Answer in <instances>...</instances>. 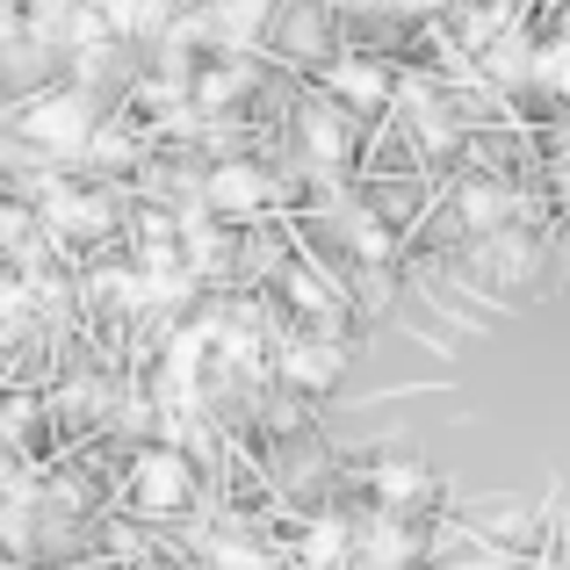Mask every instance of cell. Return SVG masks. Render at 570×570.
I'll use <instances>...</instances> for the list:
<instances>
[{"instance_id":"5","label":"cell","mask_w":570,"mask_h":570,"mask_svg":"<svg viewBox=\"0 0 570 570\" xmlns=\"http://www.w3.org/2000/svg\"><path fill=\"white\" fill-rule=\"evenodd\" d=\"M209 203L224 209V217H238V209H253V203H267V181L246 167V159H224L217 174H209Z\"/></svg>"},{"instance_id":"13","label":"cell","mask_w":570,"mask_h":570,"mask_svg":"<svg viewBox=\"0 0 570 570\" xmlns=\"http://www.w3.org/2000/svg\"><path fill=\"white\" fill-rule=\"evenodd\" d=\"M534 80H542V87H557V95L570 101V43H557V51H542V58H534Z\"/></svg>"},{"instance_id":"1","label":"cell","mask_w":570,"mask_h":570,"mask_svg":"<svg viewBox=\"0 0 570 570\" xmlns=\"http://www.w3.org/2000/svg\"><path fill=\"white\" fill-rule=\"evenodd\" d=\"M22 138L51 145V153H80V145L95 138V109H87V95H43V101H29Z\"/></svg>"},{"instance_id":"10","label":"cell","mask_w":570,"mask_h":570,"mask_svg":"<svg viewBox=\"0 0 570 570\" xmlns=\"http://www.w3.org/2000/svg\"><path fill=\"white\" fill-rule=\"evenodd\" d=\"M347 549H354V542H347V528H340V520H318V528L304 534V563H311V570H333Z\"/></svg>"},{"instance_id":"11","label":"cell","mask_w":570,"mask_h":570,"mask_svg":"<svg viewBox=\"0 0 570 570\" xmlns=\"http://www.w3.org/2000/svg\"><path fill=\"white\" fill-rule=\"evenodd\" d=\"M304 138H311V153H318V167H333V159L347 153V130H340L333 109H311L304 116Z\"/></svg>"},{"instance_id":"17","label":"cell","mask_w":570,"mask_h":570,"mask_svg":"<svg viewBox=\"0 0 570 570\" xmlns=\"http://www.w3.org/2000/svg\"><path fill=\"white\" fill-rule=\"evenodd\" d=\"M0 570H8V563H0Z\"/></svg>"},{"instance_id":"2","label":"cell","mask_w":570,"mask_h":570,"mask_svg":"<svg viewBox=\"0 0 570 570\" xmlns=\"http://www.w3.org/2000/svg\"><path fill=\"white\" fill-rule=\"evenodd\" d=\"M130 491H138L145 513H181L188 491H195V476H188V462L174 455V448H153V455L138 462V476H130Z\"/></svg>"},{"instance_id":"3","label":"cell","mask_w":570,"mask_h":570,"mask_svg":"<svg viewBox=\"0 0 570 570\" xmlns=\"http://www.w3.org/2000/svg\"><path fill=\"white\" fill-rule=\"evenodd\" d=\"M43 224H51V232L87 238V232H109L116 209H109V195H72V188H51V195H43Z\"/></svg>"},{"instance_id":"14","label":"cell","mask_w":570,"mask_h":570,"mask_svg":"<svg viewBox=\"0 0 570 570\" xmlns=\"http://www.w3.org/2000/svg\"><path fill=\"white\" fill-rule=\"evenodd\" d=\"M87 8H95L101 22H116V29H124V22H138V14H145L138 0H87Z\"/></svg>"},{"instance_id":"8","label":"cell","mask_w":570,"mask_h":570,"mask_svg":"<svg viewBox=\"0 0 570 570\" xmlns=\"http://www.w3.org/2000/svg\"><path fill=\"white\" fill-rule=\"evenodd\" d=\"M376 499H383V505L426 499V470H412V462H383V470H376Z\"/></svg>"},{"instance_id":"7","label":"cell","mask_w":570,"mask_h":570,"mask_svg":"<svg viewBox=\"0 0 570 570\" xmlns=\"http://www.w3.org/2000/svg\"><path fill=\"white\" fill-rule=\"evenodd\" d=\"M333 95L354 101V109H376V101L390 95V80L376 66H362V58H347V66H333Z\"/></svg>"},{"instance_id":"15","label":"cell","mask_w":570,"mask_h":570,"mask_svg":"<svg viewBox=\"0 0 570 570\" xmlns=\"http://www.w3.org/2000/svg\"><path fill=\"white\" fill-rule=\"evenodd\" d=\"M66 404H72V412H101V383H66Z\"/></svg>"},{"instance_id":"12","label":"cell","mask_w":570,"mask_h":570,"mask_svg":"<svg viewBox=\"0 0 570 570\" xmlns=\"http://www.w3.org/2000/svg\"><path fill=\"white\" fill-rule=\"evenodd\" d=\"M528 72H534V51L520 37H499V43H491V80H528Z\"/></svg>"},{"instance_id":"9","label":"cell","mask_w":570,"mask_h":570,"mask_svg":"<svg viewBox=\"0 0 570 570\" xmlns=\"http://www.w3.org/2000/svg\"><path fill=\"white\" fill-rule=\"evenodd\" d=\"M412 557H419V542L404 528H390V520H383V528H368V563H376V570H404Z\"/></svg>"},{"instance_id":"6","label":"cell","mask_w":570,"mask_h":570,"mask_svg":"<svg viewBox=\"0 0 570 570\" xmlns=\"http://www.w3.org/2000/svg\"><path fill=\"white\" fill-rule=\"evenodd\" d=\"M455 217L470 224V232H499V224H513V195L491 188V181H476V188L455 195Z\"/></svg>"},{"instance_id":"16","label":"cell","mask_w":570,"mask_h":570,"mask_svg":"<svg viewBox=\"0 0 570 570\" xmlns=\"http://www.w3.org/2000/svg\"><path fill=\"white\" fill-rule=\"evenodd\" d=\"M390 8H404V14H433L441 0H390Z\"/></svg>"},{"instance_id":"4","label":"cell","mask_w":570,"mask_h":570,"mask_svg":"<svg viewBox=\"0 0 570 570\" xmlns=\"http://www.w3.org/2000/svg\"><path fill=\"white\" fill-rule=\"evenodd\" d=\"M282 376L296 390H325L340 376V347L333 340H296V347H282Z\"/></svg>"}]
</instances>
